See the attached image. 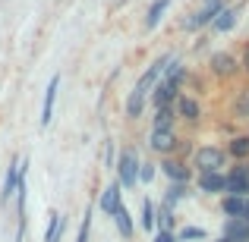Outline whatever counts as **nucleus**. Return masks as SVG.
Returning <instances> with one entry per match:
<instances>
[{
    "label": "nucleus",
    "instance_id": "obj_1",
    "mask_svg": "<svg viewBox=\"0 0 249 242\" xmlns=\"http://www.w3.org/2000/svg\"><path fill=\"white\" fill-rule=\"evenodd\" d=\"M186 161H189V167H193V173H218V170L231 167V158H227L224 145H214V142L196 145Z\"/></svg>",
    "mask_w": 249,
    "mask_h": 242
},
{
    "label": "nucleus",
    "instance_id": "obj_2",
    "mask_svg": "<svg viewBox=\"0 0 249 242\" xmlns=\"http://www.w3.org/2000/svg\"><path fill=\"white\" fill-rule=\"evenodd\" d=\"M205 73L218 85H233V82L243 79V73H240V57L233 54V50H214L205 60Z\"/></svg>",
    "mask_w": 249,
    "mask_h": 242
},
{
    "label": "nucleus",
    "instance_id": "obj_3",
    "mask_svg": "<svg viewBox=\"0 0 249 242\" xmlns=\"http://www.w3.org/2000/svg\"><path fill=\"white\" fill-rule=\"evenodd\" d=\"M139 154H136L133 145H123L120 154H117L114 167H117V182H120V189H136L139 186Z\"/></svg>",
    "mask_w": 249,
    "mask_h": 242
},
{
    "label": "nucleus",
    "instance_id": "obj_4",
    "mask_svg": "<svg viewBox=\"0 0 249 242\" xmlns=\"http://www.w3.org/2000/svg\"><path fill=\"white\" fill-rule=\"evenodd\" d=\"M227 3H231V0H202L193 13H186V19H183V32H193V35H196V32H205L208 25H212V19L218 16Z\"/></svg>",
    "mask_w": 249,
    "mask_h": 242
},
{
    "label": "nucleus",
    "instance_id": "obj_5",
    "mask_svg": "<svg viewBox=\"0 0 249 242\" xmlns=\"http://www.w3.org/2000/svg\"><path fill=\"white\" fill-rule=\"evenodd\" d=\"M180 129L177 126H167V129H148V151L155 154V158H170V154H177V148H180Z\"/></svg>",
    "mask_w": 249,
    "mask_h": 242
},
{
    "label": "nucleus",
    "instance_id": "obj_6",
    "mask_svg": "<svg viewBox=\"0 0 249 242\" xmlns=\"http://www.w3.org/2000/svg\"><path fill=\"white\" fill-rule=\"evenodd\" d=\"M174 107H177V123H186V126H199L205 116V107H202L199 95H193V91H180Z\"/></svg>",
    "mask_w": 249,
    "mask_h": 242
},
{
    "label": "nucleus",
    "instance_id": "obj_7",
    "mask_svg": "<svg viewBox=\"0 0 249 242\" xmlns=\"http://www.w3.org/2000/svg\"><path fill=\"white\" fill-rule=\"evenodd\" d=\"M224 195H240L249 198V167L246 161H233L224 170Z\"/></svg>",
    "mask_w": 249,
    "mask_h": 242
},
{
    "label": "nucleus",
    "instance_id": "obj_8",
    "mask_svg": "<svg viewBox=\"0 0 249 242\" xmlns=\"http://www.w3.org/2000/svg\"><path fill=\"white\" fill-rule=\"evenodd\" d=\"M158 173H164L170 182H189L193 186V167H189L186 158H177V154H170V158H158Z\"/></svg>",
    "mask_w": 249,
    "mask_h": 242
},
{
    "label": "nucleus",
    "instance_id": "obj_9",
    "mask_svg": "<svg viewBox=\"0 0 249 242\" xmlns=\"http://www.w3.org/2000/svg\"><path fill=\"white\" fill-rule=\"evenodd\" d=\"M193 186L199 195H224V170H218V173H196Z\"/></svg>",
    "mask_w": 249,
    "mask_h": 242
},
{
    "label": "nucleus",
    "instance_id": "obj_10",
    "mask_svg": "<svg viewBox=\"0 0 249 242\" xmlns=\"http://www.w3.org/2000/svg\"><path fill=\"white\" fill-rule=\"evenodd\" d=\"M120 205H123V189H120V182L114 179V182H107V186L101 189V195H98V211L110 217Z\"/></svg>",
    "mask_w": 249,
    "mask_h": 242
},
{
    "label": "nucleus",
    "instance_id": "obj_11",
    "mask_svg": "<svg viewBox=\"0 0 249 242\" xmlns=\"http://www.w3.org/2000/svg\"><path fill=\"white\" fill-rule=\"evenodd\" d=\"M231 120L233 123H249V82L237 85L231 97Z\"/></svg>",
    "mask_w": 249,
    "mask_h": 242
},
{
    "label": "nucleus",
    "instance_id": "obj_12",
    "mask_svg": "<svg viewBox=\"0 0 249 242\" xmlns=\"http://www.w3.org/2000/svg\"><path fill=\"white\" fill-rule=\"evenodd\" d=\"M19 167H22V158H13L10 167H6V176H3V186H0V208L10 205V198L16 195V182H19Z\"/></svg>",
    "mask_w": 249,
    "mask_h": 242
},
{
    "label": "nucleus",
    "instance_id": "obj_13",
    "mask_svg": "<svg viewBox=\"0 0 249 242\" xmlns=\"http://www.w3.org/2000/svg\"><path fill=\"white\" fill-rule=\"evenodd\" d=\"M221 239L224 242H249V224L243 217H224Z\"/></svg>",
    "mask_w": 249,
    "mask_h": 242
},
{
    "label": "nucleus",
    "instance_id": "obj_14",
    "mask_svg": "<svg viewBox=\"0 0 249 242\" xmlns=\"http://www.w3.org/2000/svg\"><path fill=\"white\" fill-rule=\"evenodd\" d=\"M57 91H60V76H51L48 91H44V101H41V129H48V126H51V120H54Z\"/></svg>",
    "mask_w": 249,
    "mask_h": 242
},
{
    "label": "nucleus",
    "instance_id": "obj_15",
    "mask_svg": "<svg viewBox=\"0 0 249 242\" xmlns=\"http://www.w3.org/2000/svg\"><path fill=\"white\" fill-rule=\"evenodd\" d=\"M177 95H180V88H174V85H167L164 79H158L152 85V91H148V104H152V110L155 107H164V104H174L177 101Z\"/></svg>",
    "mask_w": 249,
    "mask_h": 242
},
{
    "label": "nucleus",
    "instance_id": "obj_16",
    "mask_svg": "<svg viewBox=\"0 0 249 242\" xmlns=\"http://www.w3.org/2000/svg\"><path fill=\"white\" fill-rule=\"evenodd\" d=\"M224 151H227V158L233 161H249V132H237V135H231V139L224 142Z\"/></svg>",
    "mask_w": 249,
    "mask_h": 242
},
{
    "label": "nucleus",
    "instance_id": "obj_17",
    "mask_svg": "<svg viewBox=\"0 0 249 242\" xmlns=\"http://www.w3.org/2000/svg\"><path fill=\"white\" fill-rule=\"evenodd\" d=\"M237 19H240V3H227L224 10L212 19V25H208V29H214V32H221V35H224V32H231L233 25H237Z\"/></svg>",
    "mask_w": 249,
    "mask_h": 242
},
{
    "label": "nucleus",
    "instance_id": "obj_18",
    "mask_svg": "<svg viewBox=\"0 0 249 242\" xmlns=\"http://www.w3.org/2000/svg\"><path fill=\"white\" fill-rule=\"evenodd\" d=\"M161 79H164L167 85H174V88H180V91H183V88H186V79H189V66H183V63L174 57V60H170L167 66H164Z\"/></svg>",
    "mask_w": 249,
    "mask_h": 242
},
{
    "label": "nucleus",
    "instance_id": "obj_19",
    "mask_svg": "<svg viewBox=\"0 0 249 242\" xmlns=\"http://www.w3.org/2000/svg\"><path fill=\"white\" fill-rule=\"evenodd\" d=\"M110 217H114V226H117V233H120V236L126 239V242L136 236V224H133V214L126 211V205H120L114 214H110Z\"/></svg>",
    "mask_w": 249,
    "mask_h": 242
},
{
    "label": "nucleus",
    "instance_id": "obj_20",
    "mask_svg": "<svg viewBox=\"0 0 249 242\" xmlns=\"http://www.w3.org/2000/svg\"><path fill=\"white\" fill-rule=\"evenodd\" d=\"M63 233H67V217L57 211L48 214V226H44V242H60Z\"/></svg>",
    "mask_w": 249,
    "mask_h": 242
},
{
    "label": "nucleus",
    "instance_id": "obj_21",
    "mask_svg": "<svg viewBox=\"0 0 249 242\" xmlns=\"http://www.w3.org/2000/svg\"><path fill=\"white\" fill-rule=\"evenodd\" d=\"M145 107H148V97L139 95V91H129L126 104H123V113H126V120H139V116L145 113Z\"/></svg>",
    "mask_w": 249,
    "mask_h": 242
},
{
    "label": "nucleus",
    "instance_id": "obj_22",
    "mask_svg": "<svg viewBox=\"0 0 249 242\" xmlns=\"http://www.w3.org/2000/svg\"><path fill=\"white\" fill-rule=\"evenodd\" d=\"M167 126H177V107L174 104H164V107L152 110V129H167Z\"/></svg>",
    "mask_w": 249,
    "mask_h": 242
},
{
    "label": "nucleus",
    "instance_id": "obj_23",
    "mask_svg": "<svg viewBox=\"0 0 249 242\" xmlns=\"http://www.w3.org/2000/svg\"><path fill=\"white\" fill-rule=\"evenodd\" d=\"M170 10V0H152V6L145 10V29H158V22L164 19V13Z\"/></svg>",
    "mask_w": 249,
    "mask_h": 242
},
{
    "label": "nucleus",
    "instance_id": "obj_24",
    "mask_svg": "<svg viewBox=\"0 0 249 242\" xmlns=\"http://www.w3.org/2000/svg\"><path fill=\"white\" fill-rule=\"evenodd\" d=\"M155 224H158V230H174L177 233V214L170 205H155Z\"/></svg>",
    "mask_w": 249,
    "mask_h": 242
},
{
    "label": "nucleus",
    "instance_id": "obj_25",
    "mask_svg": "<svg viewBox=\"0 0 249 242\" xmlns=\"http://www.w3.org/2000/svg\"><path fill=\"white\" fill-rule=\"evenodd\" d=\"M246 211V198L240 195H221V214L224 217H243Z\"/></svg>",
    "mask_w": 249,
    "mask_h": 242
},
{
    "label": "nucleus",
    "instance_id": "obj_26",
    "mask_svg": "<svg viewBox=\"0 0 249 242\" xmlns=\"http://www.w3.org/2000/svg\"><path fill=\"white\" fill-rule=\"evenodd\" d=\"M139 226L148 233V236L158 230V224H155V201H152V198H142V208H139Z\"/></svg>",
    "mask_w": 249,
    "mask_h": 242
},
{
    "label": "nucleus",
    "instance_id": "obj_27",
    "mask_svg": "<svg viewBox=\"0 0 249 242\" xmlns=\"http://www.w3.org/2000/svg\"><path fill=\"white\" fill-rule=\"evenodd\" d=\"M186 195H189V182H170V186L164 189V205H170L177 211V205H180Z\"/></svg>",
    "mask_w": 249,
    "mask_h": 242
},
{
    "label": "nucleus",
    "instance_id": "obj_28",
    "mask_svg": "<svg viewBox=\"0 0 249 242\" xmlns=\"http://www.w3.org/2000/svg\"><path fill=\"white\" fill-rule=\"evenodd\" d=\"M177 239L180 242H208V230L205 226H180Z\"/></svg>",
    "mask_w": 249,
    "mask_h": 242
},
{
    "label": "nucleus",
    "instance_id": "obj_29",
    "mask_svg": "<svg viewBox=\"0 0 249 242\" xmlns=\"http://www.w3.org/2000/svg\"><path fill=\"white\" fill-rule=\"evenodd\" d=\"M158 176V163L155 161H139V182H152Z\"/></svg>",
    "mask_w": 249,
    "mask_h": 242
},
{
    "label": "nucleus",
    "instance_id": "obj_30",
    "mask_svg": "<svg viewBox=\"0 0 249 242\" xmlns=\"http://www.w3.org/2000/svg\"><path fill=\"white\" fill-rule=\"evenodd\" d=\"M237 57H240V73H243V79L249 82V38L240 44V54Z\"/></svg>",
    "mask_w": 249,
    "mask_h": 242
},
{
    "label": "nucleus",
    "instance_id": "obj_31",
    "mask_svg": "<svg viewBox=\"0 0 249 242\" xmlns=\"http://www.w3.org/2000/svg\"><path fill=\"white\" fill-rule=\"evenodd\" d=\"M152 242H180V239H177L174 230H155L152 233Z\"/></svg>",
    "mask_w": 249,
    "mask_h": 242
},
{
    "label": "nucleus",
    "instance_id": "obj_32",
    "mask_svg": "<svg viewBox=\"0 0 249 242\" xmlns=\"http://www.w3.org/2000/svg\"><path fill=\"white\" fill-rule=\"evenodd\" d=\"M114 161H117V145L114 142H104V163L114 167Z\"/></svg>",
    "mask_w": 249,
    "mask_h": 242
},
{
    "label": "nucleus",
    "instance_id": "obj_33",
    "mask_svg": "<svg viewBox=\"0 0 249 242\" xmlns=\"http://www.w3.org/2000/svg\"><path fill=\"white\" fill-rule=\"evenodd\" d=\"M243 220L249 224V198H246V211H243Z\"/></svg>",
    "mask_w": 249,
    "mask_h": 242
},
{
    "label": "nucleus",
    "instance_id": "obj_34",
    "mask_svg": "<svg viewBox=\"0 0 249 242\" xmlns=\"http://www.w3.org/2000/svg\"><path fill=\"white\" fill-rule=\"evenodd\" d=\"M237 3H243V0H237Z\"/></svg>",
    "mask_w": 249,
    "mask_h": 242
}]
</instances>
